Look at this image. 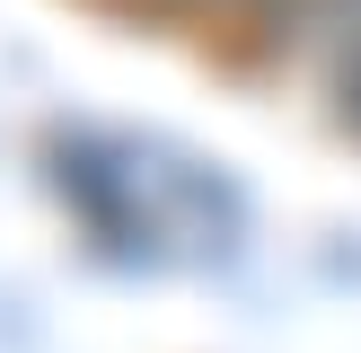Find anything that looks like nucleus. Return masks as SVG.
I'll return each instance as SVG.
<instances>
[{
  "label": "nucleus",
  "mask_w": 361,
  "mask_h": 353,
  "mask_svg": "<svg viewBox=\"0 0 361 353\" xmlns=\"http://www.w3.org/2000/svg\"><path fill=\"white\" fill-rule=\"evenodd\" d=\"M335 115L361 133V27H353V44L335 53Z\"/></svg>",
  "instance_id": "nucleus-1"
}]
</instances>
